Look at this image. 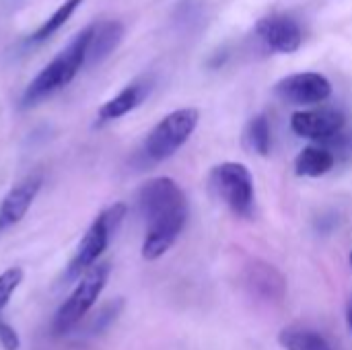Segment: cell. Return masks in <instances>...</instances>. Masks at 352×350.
<instances>
[{
	"mask_svg": "<svg viewBox=\"0 0 352 350\" xmlns=\"http://www.w3.org/2000/svg\"><path fill=\"white\" fill-rule=\"evenodd\" d=\"M138 210L146 223L142 258L159 260L171 250L186 227V194L171 177L148 179L138 192Z\"/></svg>",
	"mask_w": 352,
	"mask_h": 350,
	"instance_id": "6da1fadb",
	"label": "cell"
},
{
	"mask_svg": "<svg viewBox=\"0 0 352 350\" xmlns=\"http://www.w3.org/2000/svg\"><path fill=\"white\" fill-rule=\"evenodd\" d=\"M91 31H93V25L78 31L70 39V43L47 66H43L37 72V76L27 85V89L23 93V99H21L23 107H33V105L41 103L43 99H47L50 95H54L56 91H60L72 83V78L78 74V70L85 68Z\"/></svg>",
	"mask_w": 352,
	"mask_h": 350,
	"instance_id": "7a4b0ae2",
	"label": "cell"
},
{
	"mask_svg": "<svg viewBox=\"0 0 352 350\" xmlns=\"http://www.w3.org/2000/svg\"><path fill=\"white\" fill-rule=\"evenodd\" d=\"M124 217H126V204H122V202H118V204L105 208L103 212H99V217L91 223V227L87 229L85 237L80 239L72 260L66 266V274H64L66 283L80 281L82 274L97 264L101 254L107 250L113 233L122 225Z\"/></svg>",
	"mask_w": 352,
	"mask_h": 350,
	"instance_id": "3957f363",
	"label": "cell"
},
{
	"mask_svg": "<svg viewBox=\"0 0 352 350\" xmlns=\"http://www.w3.org/2000/svg\"><path fill=\"white\" fill-rule=\"evenodd\" d=\"M200 122V111L196 107H182L167 113L146 136L142 144V155L151 163H161L173 157L194 134Z\"/></svg>",
	"mask_w": 352,
	"mask_h": 350,
	"instance_id": "277c9868",
	"label": "cell"
},
{
	"mask_svg": "<svg viewBox=\"0 0 352 350\" xmlns=\"http://www.w3.org/2000/svg\"><path fill=\"white\" fill-rule=\"evenodd\" d=\"M109 272H111V266L107 262H97L91 270H87L82 274V278L76 283L74 291L62 303V307L58 309V314L54 318L52 330L56 336L68 334L74 326L80 324V320L91 311V307L101 297V293L107 285Z\"/></svg>",
	"mask_w": 352,
	"mask_h": 350,
	"instance_id": "5b68a950",
	"label": "cell"
},
{
	"mask_svg": "<svg viewBox=\"0 0 352 350\" xmlns=\"http://www.w3.org/2000/svg\"><path fill=\"white\" fill-rule=\"evenodd\" d=\"M208 184L219 200L235 215V217H252L256 204L254 177L243 163L225 161L212 167L208 175Z\"/></svg>",
	"mask_w": 352,
	"mask_h": 350,
	"instance_id": "8992f818",
	"label": "cell"
},
{
	"mask_svg": "<svg viewBox=\"0 0 352 350\" xmlns=\"http://www.w3.org/2000/svg\"><path fill=\"white\" fill-rule=\"evenodd\" d=\"M274 93L291 105H316L332 95V83L320 72H295L280 78Z\"/></svg>",
	"mask_w": 352,
	"mask_h": 350,
	"instance_id": "52a82bcc",
	"label": "cell"
},
{
	"mask_svg": "<svg viewBox=\"0 0 352 350\" xmlns=\"http://www.w3.org/2000/svg\"><path fill=\"white\" fill-rule=\"evenodd\" d=\"M258 39L276 54H293L303 43L301 25L289 14H266L256 23Z\"/></svg>",
	"mask_w": 352,
	"mask_h": 350,
	"instance_id": "ba28073f",
	"label": "cell"
},
{
	"mask_svg": "<svg viewBox=\"0 0 352 350\" xmlns=\"http://www.w3.org/2000/svg\"><path fill=\"white\" fill-rule=\"evenodd\" d=\"M346 126V118L338 109H303L295 111L291 118V128L297 136L328 142L334 136L342 134Z\"/></svg>",
	"mask_w": 352,
	"mask_h": 350,
	"instance_id": "9c48e42d",
	"label": "cell"
},
{
	"mask_svg": "<svg viewBox=\"0 0 352 350\" xmlns=\"http://www.w3.org/2000/svg\"><path fill=\"white\" fill-rule=\"evenodd\" d=\"M41 184H43V175L31 173L8 190V194L0 202V233L19 225L25 219L27 210L31 208V204L35 202L41 190Z\"/></svg>",
	"mask_w": 352,
	"mask_h": 350,
	"instance_id": "30bf717a",
	"label": "cell"
},
{
	"mask_svg": "<svg viewBox=\"0 0 352 350\" xmlns=\"http://www.w3.org/2000/svg\"><path fill=\"white\" fill-rule=\"evenodd\" d=\"M243 285L252 297L264 303H278L287 295L285 276L264 260H254L248 264L243 274Z\"/></svg>",
	"mask_w": 352,
	"mask_h": 350,
	"instance_id": "8fae6325",
	"label": "cell"
},
{
	"mask_svg": "<svg viewBox=\"0 0 352 350\" xmlns=\"http://www.w3.org/2000/svg\"><path fill=\"white\" fill-rule=\"evenodd\" d=\"M153 89V80L151 78H138L134 83H130L128 87H124L116 97H111L109 101H105L99 111H97V126H103L107 122L120 120L126 113L134 111L151 93Z\"/></svg>",
	"mask_w": 352,
	"mask_h": 350,
	"instance_id": "7c38bea8",
	"label": "cell"
},
{
	"mask_svg": "<svg viewBox=\"0 0 352 350\" xmlns=\"http://www.w3.org/2000/svg\"><path fill=\"white\" fill-rule=\"evenodd\" d=\"M124 25L120 21H101L93 25L89 47H87V58H85V68H93L101 64L105 58H109L116 47L124 39Z\"/></svg>",
	"mask_w": 352,
	"mask_h": 350,
	"instance_id": "4fadbf2b",
	"label": "cell"
},
{
	"mask_svg": "<svg viewBox=\"0 0 352 350\" xmlns=\"http://www.w3.org/2000/svg\"><path fill=\"white\" fill-rule=\"evenodd\" d=\"M334 163H336V157L328 146L309 144L297 155L295 173L301 177H322L328 171H332Z\"/></svg>",
	"mask_w": 352,
	"mask_h": 350,
	"instance_id": "5bb4252c",
	"label": "cell"
},
{
	"mask_svg": "<svg viewBox=\"0 0 352 350\" xmlns=\"http://www.w3.org/2000/svg\"><path fill=\"white\" fill-rule=\"evenodd\" d=\"M278 342L285 350H334L320 332L301 326L285 328L278 336Z\"/></svg>",
	"mask_w": 352,
	"mask_h": 350,
	"instance_id": "9a60e30c",
	"label": "cell"
},
{
	"mask_svg": "<svg viewBox=\"0 0 352 350\" xmlns=\"http://www.w3.org/2000/svg\"><path fill=\"white\" fill-rule=\"evenodd\" d=\"M243 144L248 151H252L260 157L270 155L272 134H270V122L264 113H258L248 122V126L243 130Z\"/></svg>",
	"mask_w": 352,
	"mask_h": 350,
	"instance_id": "2e32d148",
	"label": "cell"
},
{
	"mask_svg": "<svg viewBox=\"0 0 352 350\" xmlns=\"http://www.w3.org/2000/svg\"><path fill=\"white\" fill-rule=\"evenodd\" d=\"M82 2H85V0H64V2L52 12V17H50L47 21H43V23L29 35V43H41V41L50 39L56 31H60V29L70 21V17L74 14V10H76Z\"/></svg>",
	"mask_w": 352,
	"mask_h": 350,
	"instance_id": "e0dca14e",
	"label": "cell"
},
{
	"mask_svg": "<svg viewBox=\"0 0 352 350\" xmlns=\"http://www.w3.org/2000/svg\"><path fill=\"white\" fill-rule=\"evenodd\" d=\"M23 283V270L21 268H8L0 274V314L8 305L10 297Z\"/></svg>",
	"mask_w": 352,
	"mask_h": 350,
	"instance_id": "ac0fdd59",
	"label": "cell"
},
{
	"mask_svg": "<svg viewBox=\"0 0 352 350\" xmlns=\"http://www.w3.org/2000/svg\"><path fill=\"white\" fill-rule=\"evenodd\" d=\"M0 344L4 350H19L21 347L16 330L12 326H8L2 318H0Z\"/></svg>",
	"mask_w": 352,
	"mask_h": 350,
	"instance_id": "d6986e66",
	"label": "cell"
},
{
	"mask_svg": "<svg viewBox=\"0 0 352 350\" xmlns=\"http://www.w3.org/2000/svg\"><path fill=\"white\" fill-rule=\"evenodd\" d=\"M349 326H351V330H352V301H351V307H349Z\"/></svg>",
	"mask_w": 352,
	"mask_h": 350,
	"instance_id": "ffe728a7",
	"label": "cell"
},
{
	"mask_svg": "<svg viewBox=\"0 0 352 350\" xmlns=\"http://www.w3.org/2000/svg\"><path fill=\"white\" fill-rule=\"evenodd\" d=\"M349 260H351V266H352V250H351V258H349Z\"/></svg>",
	"mask_w": 352,
	"mask_h": 350,
	"instance_id": "44dd1931",
	"label": "cell"
}]
</instances>
